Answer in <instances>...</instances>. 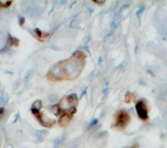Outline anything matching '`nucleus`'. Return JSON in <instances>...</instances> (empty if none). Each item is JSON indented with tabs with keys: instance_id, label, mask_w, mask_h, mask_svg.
Instances as JSON below:
<instances>
[{
	"instance_id": "obj_3",
	"label": "nucleus",
	"mask_w": 167,
	"mask_h": 148,
	"mask_svg": "<svg viewBox=\"0 0 167 148\" xmlns=\"http://www.w3.org/2000/svg\"><path fill=\"white\" fill-rule=\"evenodd\" d=\"M76 104H77V97L75 95H71L61 100L60 108L64 111H71V109L74 110Z\"/></svg>"
},
{
	"instance_id": "obj_7",
	"label": "nucleus",
	"mask_w": 167,
	"mask_h": 148,
	"mask_svg": "<svg viewBox=\"0 0 167 148\" xmlns=\"http://www.w3.org/2000/svg\"><path fill=\"white\" fill-rule=\"evenodd\" d=\"M38 119H39L40 123L42 125H44V126H51L54 123L53 120H51L50 118H48L45 115H39V116H38Z\"/></svg>"
},
{
	"instance_id": "obj_9",
	"label": "nucleus",
	"mask_w": 167,
	"mask_h": 148,
	"mask_svg": "<svg viewBox=\"0 0 167 148\" xmlns=\"http://www.w3.org/2000/svg\"><path fill=\"white\" fill-rule=\"evenodd\" d=\"M8 101V95L6 93H3V94L0 96V106H4Z\"/></svg>"
},
{
	"instance_id": "obj_8",
	"label": "nucleus",
	"mask_w": 167,
	"mask_h": 148,
	"mask_svg": "<svg viewBox=\"0 0 167 148\" xmlns=\"http://www.w3.org/2000/svg\"><path fill=\"white\" fill-rule=\"evenodd\" d=\"M42 107V104H41V101L37 100L35 101L33 104H32V111H39Z\"/></svg>"
},
{
	"instance_id": "obj_12",
	"label": "nucleus",
	"mask_w": 167,
	"mask_h": 148,
	"mask_svg": "<svg viewBox=\"0 0 167 148\" xmlns=\"http://www.w3.org/2000/svg\"><path fill=\"white\" fill-rule=\"evenodd\" d=\"M49 101H50V102H56V101H57V96H52V97H50Z\"/></svg>"
},
{
	"instance_id": "obj_11",
	"label": "nucleus",
	"mask_w": 167,
	"mask_h": 148,
	"mask_svg": "<svg viewBox=\"0 0 167 148\" xmlns=\"http://www.w3.org/2000/svg\"><path fill=\"white\" fill-rule=\"evenodd\" d=\"M70 26H71L72 28H77V27H79V20L77 19V18L73 19V20L71 21Z\"/></svg>"
},
{
	"instance_id": "obj_10",
	"label": "nucleus",
	"mask_w": 167,
	"mask_h": 148,
	"mask_svg": "<svg viewBox=\"0 0 167 148\" xmlns=\"http://www.w3.org/2000/svg\"><path fill=\"white\" fill-rule=\"evenodd\" d=\"M70 121V117L68 115H63L60 119H59V123H60L61 125H66L67 123H69Z\"/></svg>"
},
{
	"instance_id": "obj_4",
	"label": "nucleus",
	"mask_w": 167,
	"mask_h": 148,
	"mask_svg": "<svg viewBox=\"0 0 167 148\" xmlns=\"http://www.w3.org/2000/svg\"><path fill=\"white\" fill-rule=\"evenodd\" d=\"M128 122V114L124 111H120L116 114V126L117 128H123Z\"/></svg>"
},
{
	"instance_id": "obj_5",
	"label": "nucleus",
	"mask_w": 167,
	"mask_h": 148,
	"mask_svg": "<svg viewBox=\"0 0 167 148\" xmlns=\"http://www.w3.org/2000/svg\"><path fill=\"white\" fill-rule=\"evenodd\" d=\"M50 75L53 76L54 79H61L64 77V70H63V67L60 64H57V65H54L52 68L50 69Z\"/></svg>"
},
{
	"instance_id": "obj_6",
	"label": "nucleus",
	"mask_w": 167,
	"mask_h": 148,
	"mask_svg": "<svg viewBox=\"0 0 167 148\" xmlns=\"http://www.w3.org/2000/svg\"><path fill=\"white\" fill-rule=\"evenodd\" d=\"M136 111L141 119H147V108L143 101H139L136 104Z\"/></svg>"
},
{
	"instance_id": "obj_1",
	"label": "nucleus",
	"mask_w": 167,
	"mask_h": 148,
	"mask_svg": "<svg viewBox=\"0 0 167 148\" xmlns=\"http://www.w3.org/2000/svg\"><path fill=\"white\" fill-rule=\"evenodd\" d=\"M84 62L81 58H72L70 60L65 61L63 63L64 73L67 76L68 79H74L79 75L81 70L83 68Z\"/></svg>"
},
{
	"instance_id": "obj_13",
	"label": "nucleus",
	"mask_w": 167,
	"mask_h": 148,
	"mask_svg": "<svg viewBox=\"0 0 167 148\" xmlns=\"http://www.w3.org/2000/svg\"><path fill=\"white\" fill-rule=\"evenodd\" d=\"M95 3H98V4H103L104 3V1H94Z\"/></svg>"
},
{
	"instance_id": "obj_2",
	"label": "nucleus",
	"mask_w": 167,
	"mask_h": 148,
	"mask_svg": "<svg viewBox=\"0 0 167 148\" xmlns=\"http://www.w3.org/2000/svg\"><path fill=\"white\" fill-rule=\"evenodd\" d=\"M21 9L25 14L30 16V17H37L38 15L41 14L42 9L39 5L33 3V2H23L21 4Z\"/></svg>"
}]
</instances>
